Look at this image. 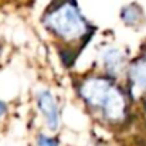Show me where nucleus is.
Here are the masks:
<instances>
[{"mask_svg": "<svg viewBox=\"0 0 146 146\" xmlns=\"http://www.w3.org/2000/svg\"><path fill=\"white\" fill-rule=\"evenodd\" d=\"M43 24L65 44H87L95 33L80 10L77 0H54L43 16Z\"/></svg>", "mask_w": 146, "mask_h": 146, "instance_id": "f03ea898", "label": "nucleus"}, {"mask_svg": "<svg viewBox=\"0 0 146 146\" xmlns=\"http://www.w3.org/2000/svg\"><path fill=\"white\" fill-rule=\"evenodd\" d=\"M37 146H60V139L40 133L37 136Z\"/></svg>", "mask_w": 146, "mask_h": 146, "instance_id": "0eeeda50", "label": "nucleus"}, {"mask_svg": "<svg viewBox=\"0 0 146 146\" xmlns=\"http://www.w3.org/2000/svg\"><path fill=\"white\" fill-rule=\"evenodd\" d=\"M37 108L44 116L46 125L51 131L58 129L60 126V108L48 90H43L37 94Z\"/></svg>", "mask_w": 146, "mask_h": 146, "instance_id": "39448f33", "label": "nucleus"}, {"mask_svg": "<svg viewBox=\"0 0 146 146\" xmlns=\"http://www.w3.org/2000/svg\"><path fill=\"white\" fill-rule=\"evenodd\" d=\"M121 19L125 26L136 29L141 27L145 23V13L141 4L138 3H129L122 7L121 10Z\"/></svg>", "mask_w": 146, "mask_h": 146, "instance_id": "423d86ee", "label": "nucleus"}, {"mask_svg": "<svg viewBox=\"0 0 146 146\" xmlns=\"http://www.w3.org/2000/svg\"><path fill=\"white\" fill-rule=\"evenodd\" d=\"M143 111H145V113H146V98L143 99Z\"/></svg>", "mask_w": 146, "mask_h": 146, "instance_id": "1a4fd4ad", "label": "nucleus"}, {"mask_svg": "<svg viewBox=\"0 0 146 146\" xmlns=\"http://www.w3.org/2000/svg\"><path fill=\"white\" fill-rule=\"evenodd\" d=\"M128 94L132 99L146 94V52L128 65L126 70Z\"/></svg>", "mask_w": 146, "mask_h": 146, "instance_id": "7ed1b4c3", "label": "nucleus"}, {"mask_svg": "<svg viewBox=\"0 0 146 146\" xmlns=\"http://www.w3.org/2000/svg\"><path fill=\"white\" fill-rule=\"evenodd\" d=\"M101 65L105 71V74L116 78L121 75L125 70H128V57L126 54L118 47H106L99 54Z\"/></svg>", "mask_w": 146, "mask_h": 146, "instance_id": "20e7f679", "label": "nucleus"}, {"mask_svg": "<svg viewBox=\"0 0 146 146\" xmlns=\"http://www.w3.org/2000/svg\"><path fill=\"white\" fill-rule=\"evenodd\" d=\"M6 113H7V105H6V102L0 101V118L4 116Z\"/></svg>", "mask_w": 146, "mask_h": 146, "instance_id": "6e6552de", "label": "nucleus"}, {"mask_svg": "<svg viewBox=\"0 0 146 146\" xmlns=\"http://www.w3.org/2000/svg\"><path fill=\"white\" fill-rule=\"evenodd\" d=\"M77 91L87 108L102 122L118 126L126 121L131 97L113 77L108 74L87 75L77 84Z\"/></svg>", "mask_w": 146, "mask_h": 146, "instance_id": "f257e3e1", "label": "nucleus"}]
</instances>
